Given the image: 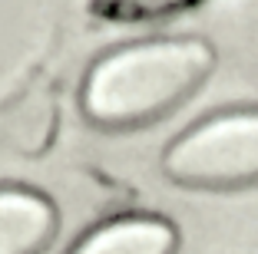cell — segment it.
Segmentation results:
<instances>
[{"label": "cell", "mask_w": 258, "mask_h": 254, "mask_svg": "<svg viewBox=\"0 0 258 254\" xmlns=\"http://www.w3.org/2000/svg\"><path fill=\"white\" fill-rule=\"evenodd\" d=\"M212 46L196 37L143 40L106 53L83 86V112L103 129H133L172 112L205 82Z\"/></svg>", "instance_id": "cell-1"}, {"label": "cell", "mask_w": 258, "mask_h": 254, "mask_svg": "<svg viewBox=\"0 0 258 254\" xmlns=\"http://www.w3.org/2000/svg\"><path fill=\"white\" fill-rule=\"evenodd\" d=\"M162 172L185 188L258 185V109L205 116L166 149Z\"/></svg>", "instance_id": "cell-2"}, {"label": "cell", "mask_w": 258, "mask_h": 254, "mask_svg": "<svg viewBox=\"0 0 258 254\" xmlns=\"http://www.w3.org/2000/svg\"><path fill=\"white\" fill-rule=\"evenodd\" d=\"M56 234V208L40 192L0 188V254H40Z\"/></svg>", "instance_id": "cell-3"}, {"label": "cell", "mask_w": 258, "mask_h": 254, "mask_svg": "<svg viewBox=\"0 0 258 254\" xmlns=\"http://www.w3.org/2000/svg\"><path fill=\"white\" fill-rule=\"evenodd\" d=\"M70 254H175V228L149 215L113 218L93 228Z\"/></svg>", "instance_id": "cell-4"}, {"label": "cell", "mask_w": 258, "mask_h": 254, "mask_svg": "<svg viewBox=\"0 0 258 254\" xmlns=\"http://www.w3.org/2000/svg\"><path fill=\"white\" fill-rule=\"evenodd\" d=\"M199 0H90V14L109 23H139L196 7Z\"/></svg>", "instance_id": "cell-5"}]
</instances>
